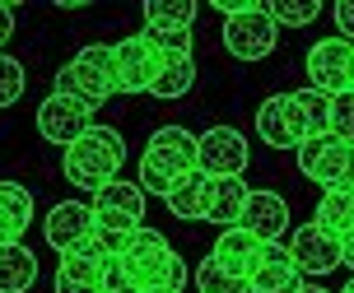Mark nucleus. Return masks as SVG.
<instances>
[{"label": "nucleus", "instance_id": "nucleus-1", "mask_svg": "<svg viewBox=\"0 0 354 293\" xmlns=\"http://www.w3.org/2000/svg\"><path fill=\"white\" fill-rule=\"evenodd\" d=\"M122 265L136 293H182V284H187V261L173 252V242L159 228H140L126 247Z\"/></svg>", "mask_w": 354, "mask_h": 293}, {"label": "nucleus", "instance_id": "nucleus-2", "mask_svg": "<svg viewBox=\"0 0 354 293\" xmlns=\"http://www.w3.org/2000/svg\"><path fill=\"white\" fill-rule=\"evenodd\" d=\"M187 173H196V135L182 126H159L140 154V191L168 196Z\"/></svg>", "mask_w": 354, "mask_h": 293}, {"label": "nucleus", "instance_id": "nucleus-3", "mask_svg": "<svg viewBox=\"0 0 354 293\" xmlns=\"http://www.w3.org/2000/svg\"><path fill=\"white\" fill-rule=\"evenodd\" d=\"M122 163H126V140L112 126H88L66 149V182H75L80 191H98L107 182H117Z\"/></svg>", "mask_w": 354, "mask_h": 293}, {"label": "nucleus", "instance_id": "nucleus-4", "mask_svg": "<svg viewBox=\"0 0 354 293\" xmlns=\"http://www.w3.org/2000/svg\"><path fill=\"white\" fill-rule=\"evenodd\" d=\"M52 93H61V98L88 107V112L103 107L107 98L117 93V61H112V47H103V42L80 47L71 66L56 70V88H52Z\"/></svg>", "mask_w": 354, "mask_h": 293}, {"label": "nucleus", "instance_id": "nucleus-5", "mask_svg": "<svg viewBox=\"0 0 354 293\" xmlns=\"http://www.w3.org/2000/svg\"><path fill=\"white\" fill-rule=\"evenodd\" d=\"M196 10L201 5H192V0H145V37L168 56H192Z\"/></svg>", "mask_w": 354, "mask_h": 293}, {"label": "nucleus", "instance_id": "nucleus-6", "mask_svg": "<svg viewBox=\"0 0 354 293\" xmlns=\"http://www.w3.org/2000/svg\"><path fill=\"white\" fill-rule=\"evenodd\" d=\"M294 154H299V173L308 182H322V191L354 187V144H345L336 135H322V140L299 144Z\"/></svg>", "mask_w": 354, "mask_h": 293}, {"label": "nucleus", "instance_id": "nucleus-7", "mask_svg": "<svg viewBox=\"0 0 354 293\" xmlns=\"http://www.w3.org/2000/svg\"><path fill=\"white\" fill-rule=\"evenodd\" d=\"M308 88H317L326 98L350 93L354 88V42L345 37H322L308 47Z\"/></svg>", "mask_w": 354, "mask_h": 293}, {"label": "nucleus", "instance_id": "nucleus-8", "mask_svg": "<svg viewBox=\"0 0 354 293\" xmlns=\"http://www.w3.org/2000/svg\"><path fill=\"white\" fill-rule=\"evenodd\" d=\"M275 42H280V28L266 15V0H257L243 15L224 19V47H229L233 61H266L275 52Z\"/></svg>", "mask_w": 354, "mask_h": 293}, {"label": "nucleus", "instance_id": "nucleus-9", "mask_svg": "<svg viewBox=\"0 0 354 293\" xmlns=\"http://www.w3.org/2000/svg\"><path fill=\"white\" fill-rule=\"evenodd\" d=\"M112 61H117V93H149L163 61H168V52L154 47L145 33H136V37H122L112 47Z\"/></svg>", "mask_w": 354, "mask_h": 293}, {"label": "nucleus", "instance_id": "nucleus-10", "mask_svg": "<svg viewBox=\"0 0 354 293\" xmlns=\"http://www.w3.org/2000/svg\"><path fill=\"white\" fill-rule=\"evenodd\" d=\"M196 168L210 177H243L248 173V140L233 126H210L205 135H196Z\"/></svg>", "mask_w": 354, "mask_h": 293}, {"label": "nucleus", "instance_id": "nucleus-11", "mask_svg": "<svg viewBox=\"0 0 354 293\" xmlns=\"http://www.w3.org/2000/svg\"><path fill=\"white\" fill-rule=\"evenodd\" d=\"M284 107V126H289V140L294 149L308 144V140L331 135V98L317 93V88H294V93H280Z\"/></svg>", "mask_w": 354, "mask_h": 293}, {"label": "nucleus", "instance_id": "nucleus-12", "mask_svg": "<svg viewBox=\"0 0 354 293\" xmlns=\"http://www.w3.org/2000/svg\"><path fill=\"white\" fill-rule=\"evenodd\" d=\"M42 233H47V247L61 252V256H80L93 242V209L80 205V200H61V205L42 219Z\"/></svg>", "mask_w": 354, "mask_h": 293}, {"label": "nucleus", "instance_id": "nucleus-13", "mask_svg": "<svg viewBox=\"0 0 354 293\" xmlns=\"http://www.w3.org/2000/svg\"><path fill=\"white\" fill-rule=\"evenodd\" d=\"M289 261L299 265L303 279L331 275L340 265V238H331V233L317 228V224H303V228H294V238H289Z\"/></svg>", "mask_w": 354, "mask_h": 293}, {"label": "nucleus", "instance_id": "nucleus-14", "mask_svg": "<svg viewBox=\"0 0 354 293\" xmlns=\"http://www.w3.org/2000/svg\"><path fill=\"white\" fill-rule=\"evenodd\" d=\"M88 126H93V112L80 107V103H71V98H61V93L42 98V107H37V135L61 144V149H71Z\"/></svg>", "mask_w": 354, "mask_h": 293}, {"label": "nucleus", "instance_id": "nucleus-15", "mask_svg": "<svg viewBox=\"0 0 354 293\" xmlns=\"http://www.w3.org/2000/svg\"><path fill=\"white\" fill-rule=\"evenodd\" d=\"M308 279L299 275V265L289 261V247L280 242H266L261 247V265L252 270L248 279V293H303Z\"/></svg>", "mask_w": 354, "mask_h": 293}, {"label": "nucleus", "instance_id": "nucleus-16", "mask_svg": "<svg viewBox=\"0 0 354 293\" xmlns=\"http://www.w3.org/2000/svg\"><path fill=\"white\" fill-rule=\"evenodd\" d=\"M261 247H266V242H257L248 228L238 224V228H224V233H219V242H214L210 261L219 265V270H224V275H233V279H243V284H248L252 270L261 265Z\"/></svg>", "mask_w": 354, "mask_h": 293}, {"label": "nucleus", "instance_id": "nucleus-17", "mask_svg": "<svg viewBox=\"0 0 354 293\" xmlns=\"http://www.w3.org/2000/svg\"><path fill=\"white\" fill-rule=\"evenodd\" d=\"M243 228L257 242H280L289 233V200L280 191H252L248 209H243Z\"/></svg>", "mask_w": 354, "mask_h": 293}, {"label": "nucleus", "instance_id": "nucleus-18", "mask_svg": "<svg viewBox=\"0 0 354 293\" xmlns=\"http://www.w3.org/2000/svg\"><path fill=\"white\" fill-rule=\"evenodd\" d=\"M33 224V196L19 182H0V247H10Z\"/></svg>", "mask_w": 354, "mask_h": 293}, {"label": "nucleus", "instance_id": "nucleus-19", "mask_svg": "<svg viewBox=\"0 0 354 293\" xmlns=\"http://www.w3.org/2000/svg\"><path fill=\"white\" fill-rule=\"evenodd\" d=\"M248 182L243 177H214L210 182V214L205 219H214L219 228H238L243 224V209H248Z\"/></svg>", "mask_w": 354, "mask_h": 293}, {"label": "nucleus", "instance_id": "nucleus-20", "mask_svg": "<svg viewBox=\"0 0 354 293\" xmlns=\"http://www.w3.org/2000/svg\"><path fill=\"white\" fill-rule=\"evenodd\" d=\"M98 214H117V219H131V224H145V191L140 182H107V187L93 191V205Z\"/></svg>", "mask_w": 354, "mask_h": 293}, {"label": "nucleus", "instance_id": "nucleus-21", "mask_svg": "<svg viewBox=\"0 0 354 293\" xmlns=\"http://www.w3.org/2000/svg\"><path fill=\"white\" fill-rule=\"evenodd\" d=\"M163 205L173 209L177 219H205V214H210V177L201 173V168L187 173L168 196H163Z\"/></svg>", "mask_w": 354, "mask_h": 293}, {"label": "nucleus", "instance_id": "nucleus-22", "mask_svg": "<svg viewBox=\"0 0 354 293\" xmlns=\"http://www.w3.org/2000/svg\"><path fill=\"white\" fill-rule=\"evenodd\" d=\"M37 284V256L33 247L10 242L0 247V293H28Z\"/></svg>", "mask_w": 354, "mask_h": 293}, {"label": "nucleus", "instance_id": "nucleus-23", "mask_svg": "<svg viewBox=\"0 0 354 293\" xmlns=\"http://www.w3.org/2000/svg\"><path fill=\"white\" fill-rule=\"evenodd\" d=\"M56 293H103V265H98V256H88V252L61 256V265H56Z\"/></svg>", "mask_w": 354, "mask_h": 293}, {"label": "nucleus", "instance_id": "nucleus-24", "mask_svg": "<svg viewBox=\"0 0 354 293\" xmlns=\"http://www.w3.org/2000/svg\"><path fill=\"white\" fill-rule=\"evenodd\" d=\"M317 228H326L331 238L354 233V187H331L317 200Z\"/></svg>", "mask_w": 354, "mask_h": 293}, {"label": "nucleus", "instance_id": "nucleus-25", "mask_svg": "<svg viewBox=\"0 0 354 293\" xmlns=\"http://www.w3.org/2000/svg\"><path fill=\"white\" fill-rule=\"evenodd\" d=\"M192 84H196V61L192 56H168L149 93L154 98H182V93H192Z\"/></svg>", "mask_w": 354, "mask_h": 293}, {"label": "nucleus", "instance_id": "nucleus-26", "mask_svg": "<svg viewBox=\"0 0 354 293\" xmlns=\"http://www.w3.org/2000/svg\"><path fill=\"white\" fill-rule=\"evenodd\" d=\"M257 135H261L270 149H294V140H289V126H284L280 93H275V98H266V103L257 107Z\"/></svg>", "mask_w": 354, "mask_h": 293}, {"label": "nucleus", "instance_id": "nucleus-27", "mask_svg": "<svg viewBox=\"0 0 354 293\" xmlns=\"http://www.w3.org/2000/svg\"><path fill=\"white\" fill-rule=\"evenodd\" d=\"M266 15L275 28H303V23H313L322 15L317 0H299V5H289V0H275V5H266Z\"/></svg>", "mask_w": 354, "mask_h": 293}, {"label": "nucleus", "instance_id": "nucleus-28", "mask_svg": "<svg viewBox=\"0 0 354 293\" xmlns=\"http://www.w3.org/2000/svg\"><path fill=\"white\" fill-rule=\"evenodd\" d=\"M196 293H248V284L233 279V275H224V270L205 256L201 265H196Z\"/></svg>", "mask_w": 354, "mask_h": 293}, {"label": "nucleus", "instance_id": "nucleus-29", "mask_svg": "<svg viewBox=\"0 0 354 293\" xmlns=\"http://www.w3.org/2000/svg\"><path fill=\"white\" fill-rule=\"evenodd\" d=\"M331 135L345 140V144H354V88L331 98Z\"/></svg>", "mask_w": 354, "mask_h": 293}, {"label": "nucleus", "instance_id": "nucleus-30", "mask_svg": "<svg viewBox=\"0 0 354 293\" xmlns=\"http://www.w3.org/2000/svg\"><path fill=\"white\" fill-rule=\"evenodd\" d=\"M19 98H24V66L0 52V107L19 103Z\"/></svg>", "mask_w": 354, "mask_h": 293}, {"label": "nucleus", "instance_id": "nucleus-31", "mask_svg": "<svg viewBox=\"0 0 354 293\" xmlns=\"http://www.w3.org/2000/svg\"><path fill=\"white\" fill-rule=\"evenodd\" d=\"M98 265H103V293H136V284H131V275H126L122 256H107V261H98Z\"/></svg>", "mask_w": 354, "mask_h": 293}, {"label": "nucleus", "instance_id": "nucleus-32", "mask_svg": "<svg viewBox=\"0 0 354 293\" xmlns=\"http://www.w3.org/2000/svg\"><path fill=\"white\" fill-rule=\"evenodd\" d=\"M336 28L345 42H354V0H340L336 5Z\"/></svg>", "mask_w": 354, "mask_h": 293}, {"label": "nucleus", "instance_id": "nucleus-33", "mask_svg": "<svg viewBox=\"0 0 354 293\" xmlns=\"http://www.w3.org/2000/svg\"><path fill=\"white\" fill-rule=\"evenodd\" d=\"M10 37H15V5H5V0H0V47H5Z\"/></svg>", "mask_w": 354, "mask_h": 293}, {"label": "nucleus", "instance_id": "nucleus-34", "mask_svg": "<svg viewBox=\"0 0 354 293\" xmlns=\"http://www.w3.org/2000/svg\"><path fill=\"white\" fill-rule=\"evenodd\" d=\"M340 265H350V270H354V233L340 238Z\"/></svg>", "mask_w": 354, "mask_h": 293}, {"label": "nucleus", "instance_id": "nucleus-35", "mask_svg": "<svg viewBox=\"0 0 354 293\" xmlns=\"http://www.w3.org/2000/svg\"><path fill=\"white\" fill-rule=\"evenodd\" d=\"M303 293H326V289H322V284H303Z\"/></svg>", "mask_w": 354, "mask_h": 293}, {"label": "nucleus", "instance_id": "nucleus-36", "mask_svg": "<svg viewBox=\"0 0 354 293\" xmlns=\"http://www.w3.org/2000/svg\"><path fill=\"white\" fill-rule=\"evenodd\" d=\"M336 293H354V275H350V284H345V289H336Z\"/></svg>", "mask_w": 354, "mask_h": 293}]
</instances>
